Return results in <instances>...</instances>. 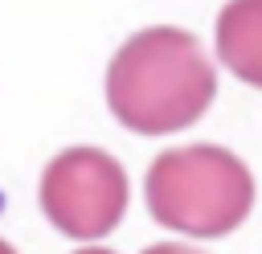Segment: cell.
<instances>
[{
  "mask_svg": "<svg viewBox=\"0 0 262 254\" xmlns=\"http://www.w3.org/2000/svg\"><path fill=\"white\" fill-rule=\"evenodd\" d=\"M217 53L250 86H262V0H229L217 16Z\"/></svg>",
  "mask_w": 262,
  "mask_h": 254,
  "instance_id": "cell-4",
  "label": "cell"
},
{
  "mask_svg": "<svg viewBox=\"0 0 262 254\" xmlns=\"http://www.w3.org/2000/svg\"><path fill=\"white\" fill-rule=\"evenodd\" d=\"M217 74L184 29L135 33L106 70V102L115 119L139 135L184 131L213 102Z\"/></svg>",
  "mask_w": 262,
  "mask_h": 254,
  "instance_id": "cell-1",
  "label": "cell"
},
{
  "mask_svg": "<svg viewBox=\"0 0 262 254\" xmlns=\"http://www.w3.org/2000/svg\"><path fill=\"white\" fill-rule=\"evenodd\" d=\"M254 180L246 164L213 143L172 147L147 168V209L164 229L221 238L250 217Z\"/></svg>",
  "mask_w": 262,
  "mask_h": 254,
  "instance_id": "cell-2",
  "label": "cell"
},
{
  "mask_svg": "<svg viewBox=\"0 0 262 254\" xmlns=\"http://www.w3.org/2000/svg\"><path fill=\"white\" fill-rule=\"evenodd\" d=\"M143 254H201L192 246H180V242H160V246H147Z\"/></svg>",
  "mask_w": 262,
  "mask_h": 254,
  "instance_id": "cell-5",
  "label": "cell"
},
{
  "mask_svg": "<svg viewBox=\"0 0 262 254\" xmlns=\"http://www.w3.org/2000/svg\"><path fill=\"white\" fill-rule=\"evenodd\" d=\"M78 254H111V250H78Z\"/></svg>",
  "mask_w": 262,
  "mask_h": 254,
  "instance_id": "cell-7",
  "label": "cell"
},
{
  "mask_svg": "<svg viewBox=\"0 0 262 254\" xmlns=\"http://www.w3.org/2000/svg\"><path fill=\"white\" fill-rule=\"evenodd\" d=\"M0 254H16V250H12V246H8V242H0Z\"/></svg>",
  "mask_w": 262,
  "mask_h": 254,
  "instance_id": "cell-6",
  "label": "cell"
},
{
  "mask_svg": "<svg viewBox=\"0 0 262 254\" xmlns=\"http://www.w3.org/2000/svg\"><path fill=\"white\" fill-rule=\"evenodd\" d=\"M41 209L70 238H102L127 213V172L98 147H70L41 176Z\"/></svg>",
  "mask_w": 262,
  "mask_h": 254,
  "instance_id": "cell-3",
  "label": "cell"
}]
</instances>
